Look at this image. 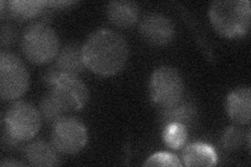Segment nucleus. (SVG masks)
Masks as SVG:
<instances>
[{
  "instance_id": "obj_1",
  "label": "nucleus",
  "mask_w": 251,
  "mask_h": 167,
  "mask_svg": "<svg viewBox=\"0 0 251 167\" xmlns=\"http://www.w3.org/2000/svg\"><path fill=\"white\" fill-rule=\"evenodd\" d=\"M128 54L127 41L111 29L94 31L83 46L86 67L101 76H110L121 71Z\"/></svg>"
},
{
  "instance_id": "obj_2",
  "label": "nucleus",
  "mask_w": 251,
  "mask_h": 167,
  "mask_svg": "<svg viewBox=\"0 0 251 167\" xmlns=\"http://www.w3.org/2000/svg\"><path fill=\"white\" fill-rule=\"evenodd\" d=\"M209 18L218 33L226 38L244 36L250 28L249 0L215 1L209 9Z\"/></svg>"
},
{
  "instance_id": "obj_3",
  "label": "nucleus",
  "mask_w": 251,
  "mask_h": 167,
  "mask_svg": "<svg viewBox=\"0 0 251 167\" xmlns=\"http://www.w3.org/2000/svg\"><path fill=\"white\" fill-rule=\"evenodd\" d=\"M4 141L9 145L26 141L36 136L41 126V114L25 101L16 102L4 116Z\"/></svg>"
},
{
  "instance_id": "obj_4",
  "label": "nucleus",
  "mask_w": 251,
  "mask_h": 167,
  "mask_svg": "<svg viewBox=\"0 0 251 167\" xmlns=\"http://www.w3.org/2000/svg\"><path fill=\"white\" fill-rule=\"evenodd\" d=\"M21 48L29 62L44 64L57 57L59 39L50 26L43 22H36L30 24L23 34Z\"/></svg>"
},
{
  "instance_id": "obj_5",
  "label": "nucleus",
  "mask_w": 251,
  "mask_h": 167,
  "mask_svg": "<svg viewBox=\"0 0 251 167\" xmlns=\"http://www.w3.org/2000/svg\"><path fill=\"white\" fill-rule=\"evenodd\" d=\"M28 71L15 54L2 51L0 54V94L6 100L17 99L28 88Z\"/></svg>"
},
{
  "instance_id": "obj_6",
  "label": "nucleus",
  "mask_w": 251,
  "mask_h": 167,
  "mask_svg": "<svg viewBox=\"0 0 251 167\" xmlns=\"http://www.w3.org/2000/svg\"><path fill=\"white\" fill-rule=\"evenodd\" d=\"M150 92L152 100L162 109L175 105L183 97L182 77L175 68L159 67L152 75Z\"/></svg>"
},
{
  "instance_id": "obj_7",
  "label": "nucleus",
  "mask_w": 251,
  "mask_h": 167,
  "mask_svg": "<svg viewBox=\"0 0 251 167\" xmlns=\"http://www.w3.org/2000/svg\"><path fill=\"white\" fill-rule=\"evenodd\" d=\"M88 140L86 126L72 117H63L53 124L51 142L59 153L73 155L85 147Z\"/></svg>"
},
{
  "instance_id": "obj_8",
  "label": "nucleus",
  "mask_w": 251,
  "mask_h": 167,
  "mask_svg": "<svg viewBox=\"0 0 251 167\" xmlns=\"http://www.w3.org/2000/svg\"><path fill=\"white\" fill-rule=\"evenodd\" d=\"M50 91L66 112L78 111L88 101V89L76 75L62 73Z\"/></svg>"
},
{
  "instance_id": "obj_9",
  "label": "nucleus",
  "mask_w": 251,
  "mask_h": 167,
  "mask_svg": "<svg viewBox=\"0 0 251 167\" xmlns=\"http://www.w3.org/2000/svg\"><path fill=\"white\" fill-rule=\"evenodd\" d=\"M139 31L148 43L156 46L169 44L175 37L174 23L159 13L146 15L140 22Z\"/></svg>"
},
{
  "instance_id": "obj_10",
  "label": "nucleus",
  "mask_w": 251,
  "mask_h": 167,
  "mask_svg": "<svg viewBox=\"0 0 251 167\" xmlns=\"http://www.w3.org/2000/svg\"><path fill=\"white\" fill-rule=\"evenodd\" d=\"M198 120V110L195 102L182 97L175 105L163 108L160 114V121L163 125L179 123L186 129L192 128Z\"/></svg>"
},
{
  "instance_id": "obj_11",
  "label": "nucleus",
  "mask_w": 251,
  "mask_h": 167,
  "mask_svg": "<svg viewBox=\"0 0 251 167\" xmlns=\"http://www.w3.org/2000/svg\"><path fill=\"white\" fill-rule=\"evenodd\" d=\"M227 111L234 122L248 124L251 119V91L249 88H239L227 97Z\"/></svg>"
},
{
  "instance_id": "obj_12",
  "label": "nucleus",
  "mask_w": 251,
  "mask_h": 167,
  "mask_svg": "<svg viewBox=\"0 0 251 167\" xmlns=\"http://www.w3.org/2000/svg\"><path fill=\"white\" fill-rule=\"evenodd\" d=\"M62 73L76 75L86 68L83 55V46L78 43H69L58 52L56 64Z\"/></svg>"
},
{
  "instance_id": "obj_13",
  "label": "nucleus",
  "mask_w": 251,
  "mask_h": 167,
  "mask_svg": "<svg viewBox=\"0 0 251 167\" xmlns=\"http://www.w3.org/2000/svg\"><path fill=\"white\" fill-rule=\"evenodd\" d=\"M139 15V7L136 2L123 0L112 1L107 6V16L113 24L120 27H130L135 24Z\"/></svg>"
},
{
  "instance_id": "obj_14",
  "label": "nucleus",
  "mask_w": 251,
  "mask_h": 167,
  "mask_svg": "<svg viewBox=\"0 0 251 167\" xmlns=\"http://www.w3.org/2000/svg\"><path fill=\"white\" fill-rule=\"evenodd\" d=\"M58 150L49 143L37 140L25 147V154L30 165L33 166H54L59 164Z\"/></svg>"
},
{
  "instance_id": "obj_15",
  "label": "nucleus",
  "mask_w": 251,
  "mask_h": 167,
  "mask_svg": "<svg viewBox=\"0 0 251 167\" xmlns=\"http://www.w3.org/2000/svg\"><path fill=\"white\" fill-rule=\"evenodd\" d=\"M183 160L185 166H214L218 157L210 145L203 142H195L185 147Z\"/></svg>"
},
{
  "instance_id": "obj_16",
  "label": "nucleus",
  "mask_w": 251,
  "mask_h": 167,
  "mask_svg": "<svg viewBox=\"0 0 251 167\" xmlns=\"http://www.w3.org/2000/svg\"><path fill=\"white\" fill-rule=\"evenodd\" d=\"M9 6V13L15 19L20 21L31 20L38 16H44L49 13L46 9H49L47 1H41V0H13L7 2Z\"/></svg>"
},
{
  "instance_id": "obj_17",
  "label": "nucleus",
  "mask_w": 251,
  "mask_h": 167,
  "mask_svg": "<svg viewBox=\"0 0 251 167\" xmlns=\"http://www.w3.org/2000/svg\"><path fill=\"white\" fill-rule=\"evenodd\" d=\"M40 113L46 122L54 124L64 117L66 111L63 109L61 103L50 91L45 95L40 102Z\"/></svg>"
},
{
  "instance_id": "obj_18",
  "label": "nucleus",
  "mask_w": 251,
  "mask_h": 167,
  "mask_svg": "<svg viewBox=\"0 0 251 167\" xmlns=\"http://www.w3.org/2000/svg\"><path fill=\"white\" fill-rule=\"evenodd\" d=\"M186 139L187 129L184 125L179 123H170L164 125L163 140L170 148H180L184 145Z\"/></svg>"
},
{
  "instance_id": "obj_19",
  "label": "nucleus",
  "mask_w": 251,
  "mask_h": 167,
  "mask_svg": "<svg viewBox=\"0 0 251 167\" xmlns=\"http://www.w3.org/2000/svg\"><path fill=\"white\" fill-rule=\"evenodd\" d=\"M243 141H244V135L242 131L237 126H230L223 134L222 145L228 152H234L240 148Z\"/></svg>"
},
{
  "instance_id": "obj_20",
  "label": "nucleus",
  "mask_w": 251,
  "mask_h": 167,
  "mask_svg": "<svg viewBox=\"0 0 251 167\" xmlns=\"http://www.w3.org/2000/svg\"><path fill=\"white\" fill-rule=\"evenodd\" d=\"M145 166H181L179 159L169 153H157L150 157L145 163Z\"/></svg>"
},
{
  "instance_id": "obj_21",
  "label": "nucleus",
  "mask_w": 251,
  "mask_h": 167,
  "mask_svg": "<svg viewBox=\"0 0 251 167\" xmlns=\"http://www.w3.org/2000/svg\"><path fill=\"white\" fill-rule=\"evenodd\" d=\"M16 38H17V33H16L15 28L11 24H3L1 26V41H0V44H1L2 48L13 45L16 41Z\"/></svg>"
},
{
  "instance_id": "obj_22",
  "label": "nucleus",
  "mask_w": 251,
  "mask_h": 167,
  "mask_svg": "<svg viewBox=\"0 0 251 167\" xmlns=\"http://www.w3.org/2000/svg\"><path fill=\"white\" fill-rule=\"evenodd\" d=\"M1 166H25V164L18 162H2Z\"/></svg>"
}]
</instances>
